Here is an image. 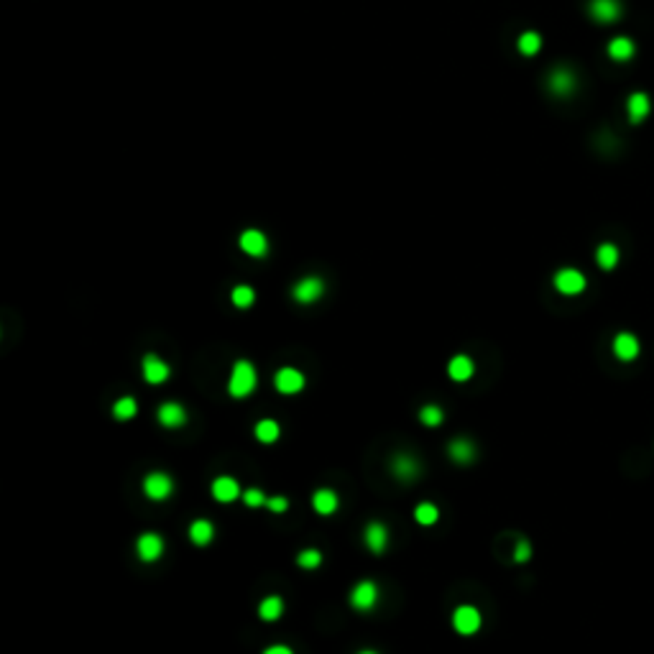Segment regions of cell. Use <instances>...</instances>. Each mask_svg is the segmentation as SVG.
I'll use <instances>...</instances> for the list:
<instances>
[{
    "mask_svg": "<svg viewBox=\"0 0 654 654\" xmlns=\"http://www.w3.org/2000/svg\"><path fill=\"white\" fill-rule=\"evenodd\" d=\"M256 381H259V376H256V368H253L251 360H238L233 366V376L228 381V391L235 399H243L256 389Z\"/></svg>",
    "mask_w": 654,
    "mask_h": 654,
    "instance_id": "obj_1",
    "label": "cell"
},
{
    "mask_svg": "<svg viewBox=\"0 0 654 654\" xmlns=\"http://www.w3.org/2000/svg\"><path fill=\"white\" fill-rule=\"evenodd\" d=\"M376 600H378V588H376V582H371V580L358 582V585L350 591V603H353V609H358V611L373 609Z\"/></svg>",
    "mask_w": 654,
    "mask_h": 654,
    "instance_id": "obj_2",
    "label": "cell"
},
{
    "mask_svg": "<svg viewBox=\"0 0 654 654\" xmlns=\"http://www.w3.org/2000/svg\"><path fill=\"white\" fill-rule=\"evenodd\" d=\"M453 626H455V631H460V634H475V631L481 629V613H478V609H473V606H460V609H455V613H453Z\"/></svg>",
    "mask_w": 654,
    "mask_h": 654,
    "instance_id": "obj_3",
    "label": "cell"
},
{
    "mask_svg": "<svg viewBox=\"0 0 654 654\" xmlns=\"http://www.w3.org/2000/svg\"><path fill=\"white\" fill-rule=\"evenodd\" d=\"M555 287H557V292H563V294H567V296L580 294L582 289H585V276L575 269H563V271H557Z\"/></svg>",
    "mask_w": 654,
    "mask_h": 654,
    "instance_id": "obj_4",
    "label": "cell"
},
{
    "mask_svg": "<svg viewBox=\"0 0 654 654\" xmlns=\"http://www.w3.org/2000/svg\"><path fill=\"white\" fill-rule=\"evenodd\" d=\"M323 292H325L323 279L307 276L294 287V299L296 302H302V305H312V302H317V299L323 296Z\"/></svg>",
    "mask_w": 654,
    "mask_h": 654,
    "instance_id": "obj_5",
    "label": "cell"
},
{
    "mask_svg": "<svg viewBox=\"0 0 654 654\" xmlns=\"http://www.w3.org/2000/svg\"><path fill=\"white\" fill-rule=\"evenodd\" d=\"M135 547H138V557H141L144 563H156L164 552V539L159 537V534L149 532V534H141V537H138V545Z\"/></svg>",
    "mask_w": 654,
    "mask_h": 654,
    "instance_id": "obj_6",
    "label": "cell"
},
{
    "mask_svg": "<svg viewBox=\"0 0 654 654\" xmlns=\"http://www.w3.org/2000/svg\"><path fill=\"white\" fill-rule=\"evenodd\" d=\"M144 493L151 501H164L171 493V478L164 473H151L144 481Z\"/></svg>",
    "mask_w": 654,
    "mask_h": 654,
    "instance_id": "obj_7",
    "label": "cell"
},
{
    "mask_svg": "<svg viewBox=\"0 0 654 654\" xmlns=\"http://www.w3.org/2000/svg\"><path fill=\"white\" fill-rule=\"evenodd\" d=\"M274 381L281 394H299L305 389V376L296 368H281Z\"/></svg>",
    "mask_w": 654,
    "mask_h": 654,
    "instance_id": "obj_8",
    "label": "cell"
},
{
    "mask_svg": "<svg viewBox=\"0 0 654 654\" xmlns=\"http://www.w3.org/2000/svg\"><path fill=\"white\" fill-rule=\"evenodd\" d=\"M591 16L600 23H613L621 16L618 0H591Z\"/></svg>",
    "mask_w": 654,
    "mask_h": 654,
    "instance_id": "obj_9",
    "label": "cell"
},
{
    "mask_svg": "<svg viewBox=\"0 0 654 654\" xmlns=\"http://www.w3.org/2000/svg\"><path fill=\"white\" fill-rule=\"evenodd\" d=\"M212 496H215L217 501L230 503V501H235V499L241 496V486H238V481H235V478L220 475V478H215V483H212Z\"/></svg>",
    "mask_w": 654,
    "mask_h": 654,
    "instance_id": "obj_10",
    "label": "cell"
},
{
    "mask_svg": "<svg viewBox=\"0 0 654 654\" xmlns=\"http://www.w3.org/2000/svg\"><path fill=\"white\" fill-rule=\"evenodd\" d=\"M363 539H366V547L371 552H384L386 542H389V532H386V527L381 521H371L366 527V532H363Z\"/></svg>",
    "mask_w": 654,
    "mask_h": 654,
    "instance_id": "obj_11",
    "label": "cell"
},
{
    "mask_svg": "<svg viewBox=\"0 0 654 654\" xmlns=\"http://www.w3.org/2000/svg\"><path fill=\"white\" fill-rule=\"evenodd\" d=\"M141 368H144V378L149 384H164L169 378V366L156 356H146Z\"/></svg>",
    "mask_w": 654,
    "mask_h": 654,
    "instance_id": "obj_12",
    "label": "cell"
},
{
    "mask_svg": "<svg viewBox=\"0 0 654 654\" xmlns=\"http://www.w3.org/2000/svg\"><path fill=\"white\" fill-rule=\"evenodd\" d=\"M241 248L248 256H263V253L269 251V241H266V235L261 233V230H246V233L241 235Z\"/></svg>",
    "mask_w": 654,
    "mask_h": 654,
    "instance_id": "obj_13",
    "label": "cell"
},
{
    "mask_svg": "<svg viewBox=\"0 0 654 654\" xmlns=\"http://www.w3.org/2000/svg\"><path fill=\"white\" fill-rule=\"evenodd\" d=\"M613 353L621 360H634L639 356V340H636L631 332H621L613 340Z\"/></svg>",
    "mask_w": 654,
    "mask_h": 654,
    "instance_id": "obj_14",
    "label": "cell"
},
{
    "mask_svg": "<svg viewBox=\"0 0 654 654\" xmlns=\"http://www.w3.org/2000/svg\"><path fill=\"white\" fill-rule=\"evenodd\" d=\"M159 422L164 427H182L187 422V414L177 402H166L159 406Z\"/></svg>",
    "mask_w": 654,
    "mask_h": 654,
    "instance_id": "obj_15",
    "label": "cell"
},
{
    "mask_svg": "<svg viewBox=\"0 0 654 654\" xmlns=\"http://www.w3.org/2000/svg\"><path fill=\"white\" fill-rule=\"evenodd\" d=\"M212 537H215V527H212V521H207V519L192 521V527H189V539H192L195 545L205 547L212 542Z\"/></svg>",
    "mask_w": 654,
    "mask_h": 654,
    "instance_id": "obj_16",
    "label": "cell"
},
{
    "mask_svg": "<svg viewBox=\"0 0 654 654\" xmlns=\"http://www.w3.org/2000/svg\"><path fill=\"white\" fill-rule=\"evenodd\" d=\"M338 493L330 491V488H320V491L312 496V506L317 514H323V516H327V514H332V511L338 509Z\"/></svg>",
    "mask_w": 654,
    "mask_h": 654,
    "instance_id": "obj_17",
    "label": "cell"
},
{
    "mask_svg": "<svg viewBox=\"0 0 654 654\" xmlns=\"http://www.w3.org/2000/svg\"><path fill=\"white\" fill-rule=\"evenodd\" d=\"M473 371H475V366L468 356H455L448 366V373L453 381H468V378L473 376Z\"/></svg>",
    "mask_w": 654,
    "mask_h": 654,
    "instance_id": "obj_18",
    "label": "cell"
},
{
    "mask_svg": "<svg viewBox=\"0 0 654 654\" xmlns=\"http://www.w3.org/2000/svg\"><path fill=\"white\" fill-rule=\"evenodd\" d=\"M281 613H284V603H281V598H279V596H269V598L261 600L259 616L263 618V621H276Z\"/></svg>",
    "mask_w": 654,
    "mask_h": 654,
    "instance_id": "obj_19",
    "label": "cell"
},
{
    "mask_svg": "<svg viewBox=\"0 0 654 654\" xmlns=\"http://www.w3.org/2000/svg\"><path fill=\"white\" fill-rule=\"evenodd\" d=\"M448 453L453 455V460H457V463H470L475 455L473 442H470V439H453Z\"/></svg>",
    "mask_w": 654,
    "mask_h": 654,
    "instance_id": "obj_20",
    "label": "cell"
},
{
    "mask_svg": "<svg viewBox=\"0 0 654 654\" xmlns=\"http://www.w3.org/2000/svg\"><path fill=\"white\" fill-rule=\"evenodd\" d=\"M549 87H552V92H557V95H567V92L575 87V77L567 69H557V72H552V77H549Z\"/></svg>",
    "mask_w": 654,
    "mask_h": 654,
    "instance_id": "obj_21",
    "label": "cell"
},
{
    "mask_svg": "<svg viewBox=\"0 0 654 654\" xmlns=\"http://www.w3.org/2000/svg\"><path fill=\"white\" fill-rule=\"evenodd\" d=\"M646 113H649V98H646L644 92L631 95V98H629V116H631V120L639 123V120L646 118Z\"/></svg>",
    "mask_w": 654,
    "mask_h": 654,
    "instance_id": "obj_22",
    "label": "cell"
},
{
    "mask_svg": "<svg viewBox=\"0 0 654 654\" xmlns=\"http://www.w3.org/2000/svg\"><path fill=\"white\" fill-rule=\"evenodd\" d=\"M609 54L616 59V62H626V59H631V54H634V44H631V39L626 36H618L613 39L609 44Z\"/></svg>",
    "mask_w": 654,
    "mask_h": 654,
    "instance_id": "obj_23",
    "label": "cell"
},
{
    "mask_svg": "<svg viewBox=\"0 0 654 654\" xmlns=\"http://www.w3.org/2000/svg\"><path fill=\"white\" fill-rule=\"evenodd\" d=\"M279 435H281V427H279L274 419H261L259 424H256V437H259L261 442H266V445L276 442Z\"/></svg>",
    "mask_w": 654,
    "mask_h": 654,
    "instance_id": "obj_24",
    "label": "cell"
},
{
    "mask_svg": "<svg viewBox=\"0 0 654 654\" xmlns=\"http://www.w3.org/2000/svg\"><path fill=\"white\" fill-rule=\"evenodd\" d=\"M414 519L419 521L422 527H432V524L439 519V509L435 506V503L424 501V503H419V506L414 509Z\"/></svg>",
    "mask_w": 654,
    "mask_h": 654,
    "instance_id": "obj_25",
    "label": "cell"
},
{
    "mask_svg": "<svg viewBox=\"0 0 654 654\" xmlns=\"http://www.w3.org/2000/svg\"><path fill=\"white\" fill-rule=\"evenodd\" d=\"M596 259H598V266L600 269H613L618 263V251H616V246H611V243H603L598 248V253H596Z\"/></svg>",
    "mask_w": 654,
    "mask_h": 654,
    "instance_id": "obj_26",
    "label": "cell"
},
{
    "mask_svg": "<svg viewBox=\"0 0 654 654\" xmlns=\"http://www.w3.org/2000/svg\"><path fill=\"white\" fill-rule=\"evenodd\" d=\"M116 419H120V422H126V419H133L135 417V412H138V404H135V399L133 396H123V399H118V404H116Z\"/></svg>",
    "mask_w": 654,
    "mask_h": 654,
    "instance_id": "obj_27",
    "label": "cell"
},
{
    "mask_svg": "<svg viewBox=\"0 0 654 654\" xmlns=\"http://www.w3.org/2000/svg\"><path fill=\"white\" fill-rule=\"evenodd\" d=\"M391 470H394L399 478H414L417 475V460L414 457H396L391 463Z\"/></svg>",
    "mask_w": 654,
    "mask_h": 654,
    "instance_id": "obj_28",
    "label": "cell"
},
{
    "mask_svg": "<svg viewBox=\"0 0 654 654\" xmlns=\"http://www.w3.org/2000/svg\"><path fill=\"white\" fill-rule=\"evenodd\" d=\"M539 46H542V39H539V34H534V31L521 34V39H519V52H521V54H527V56L537 54Z\"/></svg>",
    "mask_w": 654,
    "mask_h": 654,
    "instance_id": "obj_29",
    "label": "cell"
},
{
    "mask_svg": "<svg viewBox=\"0 0 654 654\" xmlns=\"http://www.w3.org/2000/svg\"><path fill=\"white\" fill-rule=\"evenodd\" d=\"M419 419H422V424H427V427H437V424H442L445 414H442V409H439V406L430 404V406H424V409H422Z\"/></svg>",
    "mask_w": 654,
    "mask_h": 654,
    "instance_id": "obj_30",
    "label": "cell"
},
{
    "mask_svg": "<svg viewBox=\"0 0 654 654\" xmlns=\"http://www.w3.org/2000/svg\"><path fill=\"white\" fill-rule=\"evenodd\" d=\"M253 299H256V294H253L251 287H235L233 289V305L241 307V309H246V307L253 305Z\"/></svg>",
    "mask_w": 654,
    "mask_h": 654,
    "instance_id": "obj_31",
    "label": "cell"
},
{
    "mask_svg": "<svg viewBox=\"0 0 654 654\" xmlns=\"http://www.w3.org/2000/svg\"><path fill=\"white\" fill-rule=\"evenodd\" d=\"M320 563H323V552H317V549H305V552L299 555V567L314 570V567H317Z\"/></svg>",
    "mask_w": 654,
    "mask_h": 654,
    "instance_id": "obj_32",
    "label": "cell"
},
{
    "mask_svg": "<svg viewBox=\"0 0 654 654\" xmlns=\"http://www.w3.org/2000/svg\"><path fill=\"white\" fill-rule=\"evenodd\" d=\"M243 501H246V506L256 509V506H266V496H263L259 488H248V491L243 493Z\"/></svg>",
    "mask_w": 654,
    "mask_h": 654,
    "instance_id": "obj_33",
    "label": "cell"
},
{
    "mask_svg": "<svg viewBox=\"0 0 654 654\" xmlns=\"http://www.w3.org/2000/svg\"><path fill=\"white\" fill-rule=\"evenodd\" d=\"M529 555H532V547H529V542H524V539H521L519 545H516V552H514V560H516V563H527Z\"/></svg>",
    "mask_w": 654,
    "mask_h": 654,
    "instance_id": "obj_34",
    "label": "cell"
},
{
    "mask_svg": "<svg viewBox=\"0 0 654 654\" xmlns=\"http://www.w3.org/2000/svg\"><path fill=\"white\" fill-rule=\"evenodd\" d=\"M266 509H271V511H287V509H289V501L284 499V496H276V499H266Z\"/></svg>",
    "mask_w": 654,
    "mask_h": 654,
    "instance_id": "obj_35",
    "label": "cell"
},
{
    "mask_svg": "<svg viewBox=\"0 0 654 654\" xmlns=\"http://www.w3.org/2000/svg\"><path fill=\"white\" fill-rule=\"evenodd\" d=\"M263 654H294V652H292L289 646H284V644H274V646H269V649H266Z\"/></svg>",
    "mask_w": 654,
    "mask_h": 654,
    "instance_id": "obj_36",
    "label": "cell"
},
{
    "mask_svg": "<svg viewBox=\"0 0 654 654\" xmlns=\"http://www.w3.org/2000/svg\"><path fill=\"white\" fill-rule=\"evenodd\" d=\"M360 654H376V652H368V649H366V652H360Z\"/></svg>",
    "mask_w": 654,
    "mask_h": 654,
    "instance_id": "obj_37",
    "label": "cell"
}]
</instances>
